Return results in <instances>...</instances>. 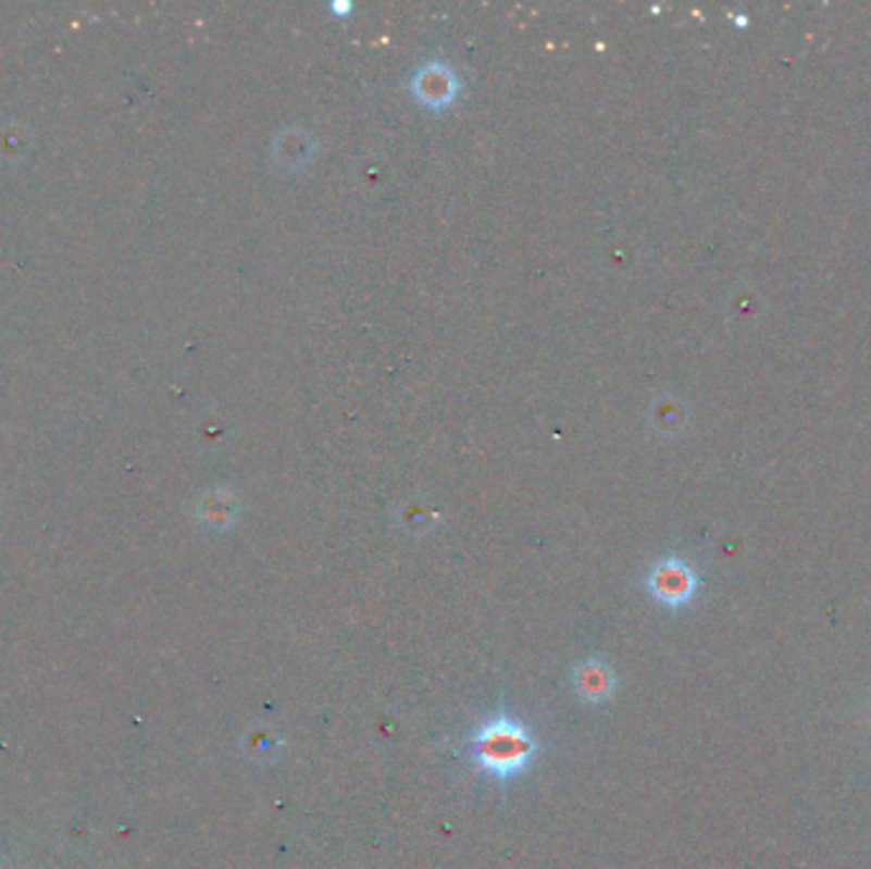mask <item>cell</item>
<instances>
[{
	"label": "cell",
	"mask_w": 871,
	"mask_h": 869,
	"mask_svg": "<svg viewBox=\"0 0 871 869\" xmlns=\"http://www.w3.org/2000/svg\"><path fill=\"white\" fill-rule=\"evenodd\" d=\"M466 749L476 770L508 783L523 775L540 745L527 724L505 711H497L474 727L466 740Z\"/></svg>",
	"instance_id": "6da1fadb"
},
{
	"label": "cell",
	"mask_w": 871,
	"mask_h": 869,
	"mask_svg": "<svg viewBox=\"0 0 871 869\" xmlns=\"http://www.w3.org/2000/svg\"><path fill=\"white\" fill-rule=\"evenodd\" d=\"M645 584L660 605L683 607L696 597L698 576L686 561L677 559V556H668V559L655 563Z\"/></svg>",
	"instance_id": "7a4b0ae2"
},
{
	"label": "cell",
	"mask_w": 871,
	"mask_h": 869,
	"mask_svg": "<svg viewBox=\"0 0 871 869\" xmlns=\"http://www.w3.org/2000/svg\"><path fill=\"white\" fill-rule=\"evenodd\" d=\"M571 688L581 702L592 704V707L607 704L617 691L614 668L601 656H589L578 660V663L571 668Z\"/></svg>",
	"instance_id": "3957f363"
},
{
	"label": "cell",
	"mask_w": 871,
	"mask_h": 869,
	"mask_svg": "<svg viewBox=\"0 0 871 869\" xmlns=\"http://www.w3.org/2000/svg\"><path fill=\"white\" fill-rule=\"evenodd\" d=\"M453 90H457V79H453L449 66L428 64L415 74V95L423 100V105L428 108L449 105Z\"/></svg>",
	"instance_id": "277c9868"
},
{
	"label": "cell",
	"mask_w": 871,
	"mask_h": 869,
	"mask_svg": "<svg viewBox=\"0 0 871 869\" xmlns=\"http://www.w3.org/2000/svg\"><path fill=\"white\" fill-rule=\"evenodd\" d=\"M286 742L271 727H252V730L245 732L242 737V753L250 757L252 762L260 765H271L281 757Z\"/></svg>",
	"instance_id": "5b68a950"
},
{
	"label": "cell",
	"mask_w": 871,
	"mask_h": 869,
	"mask_svg": "<svg viewBox=\"0 0 871 869\" xmlns=\"http://www.w3.org/2000/svg\"><path fill=\"white\" fill-rule=\"evenodd\" d=\"M199 516H202L204 523H210L212 529H225V525L233 523L235 505L229 500L214 502V495H210L207 497V502L202 505V510H199Z\"/></svg>",
	"instance_id": "8992f818"
}]
</instances>
